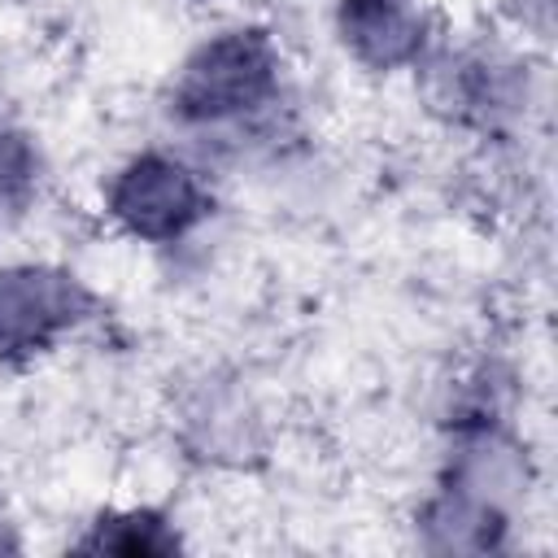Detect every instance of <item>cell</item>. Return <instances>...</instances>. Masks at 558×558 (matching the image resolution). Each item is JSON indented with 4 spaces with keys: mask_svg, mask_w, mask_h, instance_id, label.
Here are the masks:
<instances>
[{
    "mask_svg": "<svg viewBox=\"0 0 558 558\" xmlns=\"http://www.w3.org/2000/svg\"><path fill=\"white\" fill-rule=\"evenodd\" d=\"M340 39L371 70L410 65L423 48V13L414 0H340Z\"/></svg>",
    "mask_w": 558,
    "mask_h": 558,
    "instance_id": "4",
    "label": "cell"
},
{
    "mask_svg": "<svg viewBox=\"0 0 558 558\" xmlns=\"http://www.w3.org/2000/svg\"><path fill=\"white\" fill-rule=\"evenodd\" d=\"M92 554H122V558H161L179 549V536L166 527L161 514L153 510H126L113 519H100L96 532L83 541Z\"/></svg>",
    "mask_w": 558,
    "mask_h": 558,
    "instance_id": "5",
    "label": "cell"
},
{
    "mask_svg": "<svg viewBox=\"0 0 558 558\" xmlns=\"http://www.w3.org/2000/svg\"><path fill=\"white\" fill-rule=\"evenodd\" d=\"M209 201L201 179L157 153H144L126 161L109 187V214L140 240H179L205 218Z\"/></svg>",
    "mask_w": 558,
    "mask_h": 558,
    "instance_id": "2",
    "label": "cell"
},
{
    "mask_svg": "<svg viewBox=\"0 0 558 558\" xmlns=\"http://www.w3.org/2000/svg\"><path fill=\"white\" fill-rule=\"evenodd\" d=\"M31 174H35V157H31L26 140L0 131V201L17 196L31 183Z\"/></svg>",
    "mask_w": 558,
    "mask_h": 558,
    "instance_id": "6",
    "label": "cell"
},
{
    "mask_svg": "<svg viewBox=\"0 0 558 558\" xmlns=\"http://www.w3.org/2000/svg\"><path fill=\"white\" fill-rule=\"evenodd\" d=\"M92 310L87 288L52 266L0 270V357H31L48 349Z\"/></svg>",
    "mask_w": 558,
    "mask_h": 558,
    "instance_id": "3",
    "label": "cell"
},
{
    "mask_svg": "<svg viewBox=\"0 0 558 558\" xmlns=\"http://www.w3.org/2000/svg\"><path fill=\"white\" fill-rule=\"evenodd\" d=\"M279 92V52L266 31H227L201 44L179 83L174 113L196 126H218L257 113Z\"/></svg>",
    "mask_w": 558,
    "mask_h": 558,
    "instance_id": "1",
    "label": "cell"
}]
</instances>
